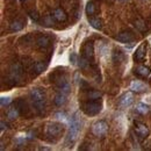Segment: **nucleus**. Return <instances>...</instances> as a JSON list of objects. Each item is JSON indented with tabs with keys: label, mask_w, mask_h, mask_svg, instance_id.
Returning <instances> with one entry per match:
<instances>
[{
	"label": "nucleus",
	"mask_w": 151,
	"mask_h": 151,
	"mask_svg": "<svg viewBox=\"0 0 151 151\" xmlns=\"http://www.w3.org/2000/svg\"><path fill=\"white\" fill-rule=\"evenodd\" d=\"M30 95H32V100H33L35 107L37 108V111L43 112L44 107H45V96H44V93L41 90H38V88H34V90H32Z\"/></svg>",
	"instance_id": "obj_1"
},
{
	"label": "nucleus",
	"mask_w": 151,
	"mask_h": 151,
	"mask_svg": "<svg viewBox=\"0 0 151 151\" xmlns=\"http://www.w3.org/2000/svg\"><path fill=\"white\" fill-rule=\"evenodd\" d=\"M79 130H80V121L78 120V117L75 115V116L71 119L70 130H69L68 137H66V142H69V143L75 142L76 139H77V137H78Z\"/></svg>",
	"instance_id": "obj_2"
},
{
	"label": "nucleus",
	"mask_w": 151,
	"mask_h": 151,
	"mask_svg": "<svg viewBox=\"0 0 151 151\" xmlns=\"http://www.w3.org/2000/svg\"><path fill=\"white\" fill-rule=\"evenodd\" d=\"M107 123L105 121H98L95 122L92 127V132L94 134L95 136H102L107 132Z\"/></svg>",
	"instance_id": "obj_3"
},
{
	"label": "nucleus",
	"mask_w": 151,
	"mask_h": 151,
	"mask_svg": "<svg viewBox=\"0 0 151 151\" xmlns=\"http://www.w3.org/2000/svg\"><path fill=\"white\" fill-rule=\"evenodd\" d=\"M84 111L87 115H96L101 111V106L98 102H90L84 105Z\"/></svg>",
	"instance_id": "obj_4"
},
{
	"label": "nucleus",
	"mask_w": 151,
	"mask_h": 151,
	"mask_svg": "<svg viewBox=\"0 0 151 151\" xmlns=\"http://www.w3.org/2000/svg\"><path fill=\"white\" fill-rule=\"evenodd\" d=\"M63 130V126L60 123H50L47 127V134L49 136H56Z\"/></svg>",
	"instance_id": "obj_5"
},
{
	"label": "nucleus",
	"mask_w": 151,
	"mask_h": 151,
	"mask_svg": "<svg viewBox=\"0 0 151 151\" xmlns=\"http://www.w3.org/2000/svg\"><path fill=\"white\" fill-rule=\"evenodd\" d=\"M132 102H134V94L132 92L124 93L120 99V106L121 107H129Z\"/></svg>",
	"instance_id": "obj_6"
},
{
	"label": "nucleus",
	"mask_w": 151,
	"mask_h": 151,
	"mask_svg": "<svg viewBox=\"0 0 151 151\" xmlns=\"http://www.w3.org/2000/svg\"><path fill=\"white\" fill-rule=\"evenodd\" d=\"M130 90L132 92H143L147 90V86L138 80H132L130 84Z\"/></svg>",
	"instance_id": "obj_7"
},
{
	"label": "nucleus",
	"mask_w": 151,
	"mask_h": 151,
	"mask_svg": "<svg viewBox=\"0 0 151 151\" xmlns=\"http://www.w3.org/2000/svg\"><path fill=\"white\" fill-rule=\"evenodd\" d=\"M116 40L122 42V43H129L134 40V37H132V35L130 33H121L120 35L116 36Z\"/></svg>",
	"instance_id": "obj_8"
},
{
	"label": "nucleus",
	"mask_w": 151,
	"mask_h": 151,
	"mask_svg": "<svg viewBox=\"0 0 151 151\" xmlns=\"http://www.w3.org/2000/svg\"><path fill=\"white\" fill-rule=\"evenodd\" d=\"M65 101H66V94H65V93H63V92H59V93L56 95L55 104H56L57 106H62V105H64V104H65Z\"/></svg>",
	"instance_id": "obj_9"
},
{
	"label": "nucleus",
	"mask_w": 151,
	"mask_h": 151,
	"mask_svg": "<svg viewBox=\"0 0 151 151\" xmlns=\"http://www.w3.org/2000/svg\"><path fill=\"white\" fill-rule=\"evenodd\" d=\"M136 111L141 114H147L149 112V106L145 105V104H143V102H138L136 105Z\"/></svg>",
	"instance_id": "obj_10"
},
{
	"label": "nucleus",
	"mask_w": 151,
	"mask_h": 151,
	"mask_svg": "<svg viewBox=\"0 0 151 151\" xmlns=\"http://www.w3.org/2000/svg\"><path fill=\"white\" fill-rule=\"evenodd\" d=\"M136 130H137V132H138L142 137H145V136L149 134V129H148V127H147L145 124H141V123H139V124H137V129H136Z\"/></svg>",
	"instance_id": "obj_11"
},
{
	"label": "nucleus",
	"mask_w": 151,
	"mask_h": 151,
	"mask_svg": "<svg viewBox=\"0 0 151 151\" xmlns=\"http://www.w3.org/2000/svg\"><path fill=\"white\" fill-rule=\"evenodd\" d=\"M54 17H55V19H56L57 21H65V20H66V15H65L64 11H62L60 8H58V9L55 11Z\"/></svg>",
	"instance_id": "obj_12"
},
{
	"label": "nucleus",
	"mask_w": 151,
	"mask_h": 151,
	"mask_svg": "<svg viewBox=\"0 0 151 151\" xmlns=\"http://www.w3.org/2000/svg\"><path fill=\"white\" fill-rule=\"evenodd\" d=\"M135 58L137 60H143V58H144V44H142V45L138 47V49L136 50Z\"/></svg>",
	"instance_id": "obj_13"
},
{
	"label": "nucleus",
	"mask_w": 151,
	"mask_h": 151,
	"mask_svg": "<svg viewBox=\"0 0 151 151\" xmlns=\"http://www.w3.org/2000/svg\"><path fill=\"white\" fill-rule=\"evenodd\" d=\"M84 51H85V57H86V58L92 57L93 56V44H92V43H87V44L85 45Z\"/></svg>",
	"instance_id": "obj_14"
},
{
	"label": "nucleus",
	"mask_w": 151,
	"mask_h": 151,
	"mask_svg": "<svg viewBox=\"0 0 151 151\" xmlns=\"http://www.w3.org/2000/svg\"><path fill=\"white\" fill-rule=\"evenodd\" d=\"M137 73L141 75L142 77H148L150 75V69L147 66H138L137 68Z\"/></svg>",
	"instance_id": "obj_15"
},
{
	"label": "nucleus",
	"mask_w": 151,
	"mask_h": 151,
	"mask_svg": "<svg viewBox=\"0 0 151 151\" xmlns=\"http://www.w3.org/2000/svg\"><path fill=\"white\" fill-rule=\"evenodd\" d=\"M37 43H38V45H40V47L45 48V47H48V45H49V37H47V36L40 37L37 40Z\"/></svg>",
	"instance_id": "obj_16"
},
{
	"label": "nucleus",
	"mask_w": 151,
	"mask_h": 151,
	"mask_svg": "<svg viewBox=\"0 0 151 151\" xmlns=\"http://www.w3.org/2000/svg\"><path fill=\"white\" fill-rule=\"evenodd\" d=\"M11 28H12L13 32H19V30H21V29L23 28V24H22L20 21H15V22H13V23L11 24Z\"/></svg>",
	"instance_id": "obj_17"
},
{
	"label": "nucleus",
	"mask_w": 151,
	"mask_h": 151,
	"mask_svg": "<svg viewBox=\"0 0 151 151\" xmlns=\"http://www.w3.org/2000/svg\"><path fill=\"white\" fill-rule=\"evenodd\" d=\"M90 24L93 27V28H95V29H101V21L99 19H91L90 20Z\"/></svg>",
	"instance_id": "obj_18"
},
{
	"label": "nucleus",
	"mask_w": 151,
	"mask_h": 151,
	"mask_svg": "<svg viewBox=\"0 0 151 151\" xmlns=\"http://www.w3.org/2000/svg\"><path fill=\"white\" fill-rule=\"evenodd\" d=\"M95 12V6L93 2H88L87 5H86V13L88 14V15H92V14H94Z\"/></svg>",
	"instance_id": "obj_19"
},
{
	"label": "nucleus",
	"mask_w": 151,
	"mask_h": 151,
	"mask_svg": "<svg viewBox=\"0 0 151 151\" xmlns=\"http://www.w3.org/2000/svg\"><path fill=\"white\" fill-rule=\"evenodd\" d=\"M11 73H12V77H13V78H15V79H17V78H19L20 65H18V64H17L15 66H13V69H12V72H11Z\"/></svg>",
	"instance_id": "obj_20"
},
{
	"label": "nucleus",
	"mask_w": 151,
	"mask_h": 151,
	"mask_svg": "<svg viewBox=\"0 0 151 151\" xmlns=\"http://www.w3.org/2000/svg\"><path fill=\"white\" fill-rule=\"evenodd\" d=\"M12 100H11V98H8V96H2L1 99H0V102H1V106H7V105H9V102H11Z\"/></svg>",
	"instance_id": "obj_21"
},
{
	"label": "nucleus",
	"mask_w": 151,
	"mask_h": 151,
	"mask_svg": "<svg viewBox=\"0 0 151 151\" xmlns=\"http://www.w3.org/2000/svg\"><path fill=\"white\" fill-rule=\"evenodd\" d=\"M8 117H9V119H15V117H18V112H17L15 108H12V109L8 112Z\"/></svg>",
	"instance_id": "obj_22"
},
{
	"label": "nucleus",
	"mask_w": 151,
	"mask_h": 151,
	"mask_svg": "<svg viewBox=\"0 0 151 151\" xmlns=\"http://www.w3.org/2000/svg\"><path fill=\"white\" fill-rule=\"evenodd\" d=\"M56 117L58 119V120H63V121H65V120H66V115H65L64 113H57Z\"/></svg>",
	"instance_id": "obj_23"
},
{
	"label": "nucleus",
	"mask_w": 151,
	"mask_h": 151,
	"mask_svg": "<svg viewBox=\"0 0 151 151\" xmlns=\"http://www.w3.org/2000/svg\"><path fill=\"white\" fill-rule=\"evenodd\" d=\"M35 68L37 69V72H41V71L43 70V64H41V63H37V64L35 65Z\"/></svg>",
	"instance_id": "obj_24"
},
{
	"label": "nucleus",
	"mask_w": 151,
	"mask_h": 151,
	"mask_svg": "<svg viewBox=\"0 0 151 151\" xmlns=\"http://www.w3.org/2000/svg\"><path fill=\"white\" fill-rule=\"evenodd\" d=\"M79 65H80L81 68H85V66H86V60H85L84 58H81V59H80V63H79Z\"/></svg>",
	"instance_id": "obj_25"
},
{
	"label": "nucleus",
	"mask_w": 151,
	"mask_h": 151,
	"mask_svg": "<svg viewBox=\"0 0 151 151\" xmlns=\"http://www.w3.org/2000/svg\"><path fill=\"white\" fill-rule=\"evenodd\" d=\"M70 59L72 60V64H76V55L75 54H72V56L70 57Z\"/></svg>",
	"instance_id": "obj_26"
},
{
	"label": "nucleus",
	"mask_w": 151,
	"mask_h": 151,
	"mask_svg": "<svg viewBox=\"0 0 151 151\" xmlns=\"http://www.w3.org/2000/svg\"><path fill=\"white\" fill-rule=\"evenodd\" d=\"M98 96H100L99 93H91L90 94V98H98Z\"/></svg>",
	"instance_id": "obj_27"
},
{
	"label": "nucleus",
	"mask_w": 151,
	"mask_h": 151,
	"mask_svg": "<svg viewBox=\"0 0 151 151\" xmlns=\"http://www.w3.org/2000/svg\"><path fill=\"white\" fill-rule=\"evenodd\" d=\"M1 129H2V130L5 129V122H1Z\"/></svg>",
	"instance_id": "obj_28"
}]
</instances>
